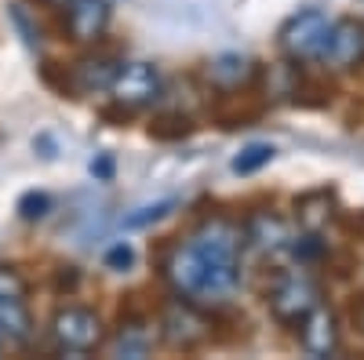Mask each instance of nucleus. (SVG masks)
Segmentation results:
<instances>
[{
  "label": "nucleus",
  "mask_w": 364,
  "mask_h": 360,
  "mask_svg": "<svg viewBox=\"0 0 364 360\" xmlns=\"http://www.w3.org/2000/svg\"><path fill=\"white\" fill-rule=\"evenodd\" d=\"M245 240H252V248H259L266 255H277V251H291L299 236L291 233V226L281 215L259 212L245 222Z\"/></svg>",
  "instance_id": "10"
},
{
  "label": "nucleus",
  "mask_w": 364,
  "mask_h": 360,
  "mask_svg": "<svg viewBox=\"0 0 364 360\" xmlns=\"http://www.w3.org/2000/svg\"><path fill=\"white\" fill-rule=\"evenodd\" d=\"M252 77H255V62L245 55H219L215 62H208V80L219 92H240V87L252 84Z\"/></svg>",
  "instance_id": "11"
},
{
  "label": "nucleus",
  "mask_w": 364,
  "mask_h": 360,
  "mask_svg": "<svg viewBox=\"0 0 364 360\" xmlns=\"http://www.w3.org/2000/svg\"><path fill=\"white\" fill-rule=\"evenodd\" d=\"M51 339L66 353H91L102 342V320L87 306H63L51 317Z\"/></svg>",
  "instance_id": "4"
},
{
  "label": "nucleus",
  "mask_w": 364,
  "mask_h": 360,
  "mask_svg": "<svg viewBox=\"0 0 364 360\" xmlns=\"http://www.w3.org/2000/svg\"><path fill=\"white\" fill-rule=\"evenodd\" d=\"M51 4H58V8H66V4H70V0H51Z\"/></svg>",
  "instance_id": "20"
},
{
  "label": "nucleus",
  "mask_w": 364,
  "mask_h": 360,
  "mask_svg": "<svg viewBox=\"0 0 364 360\" xmlns=\"http://www.w3.org/2000/svg\"><path fill=\"white\" fill-rule=\"evenodd\" d=\"M132 262H135V251H132L128 244H113V248L106 251V266L113 269V273H124V269H132Z\"/></svg>",
  "instance_id": "19"
},
{
  "label": "nucleus",
  "mask_w": 364,
  "mask_h": 360,
  "mask_svg": "<svg viewBox=\"0 0 364 360\" xmlns=\"http://www.w3.org/2000/svg\"><path fill=\"white\" fill-rule=\"evenodd\" d=\"M154 349V327L142 324V320H128L117 327V339H113V356H128V360H139V356H149Z\"/></svg>",
  "instance_id": "13"
},
{
  "label": "nucleus",
  "mask_w": 364,
  "mask_h": 360,
  "mask_svg": "<svg viewBox=\"0 0 364 360\" xmlns=\"http://www.w3.org/2000/svg\"><path fill=\"white\" fill-rule=\"evenodd\" d=\"M357 320H360V327H364V310H360V313H357Z\"/></svg>",
  "instance_id": "21"
},
{
  "label": "nucleus",
  "mask_w": 364,
  "mask_h": 360,
  "mask_svg": "<svg viewBox=\"0 0 364 360\" xmlns=\"http://www.w3.org/2000/svg\"><path fill=\"white\" fill-rule=\"evenodd\" d=\"M109 0H70L66 4V33L77 44H95L109 26Z\"/></svg>",
  "instance_id": "7"
},
{
  "label": "nucleus",
  "mask_w": 364,
  "mask_h": 360,
  "mask_svg": "<svg viewBox=\"0 0 364 360\" xmlns=\"http://www.w3.org/2000/svg\"><path fill=\"white\" fill-rule=\"evenodd\" d=\"M273 153H277V149H273L269 142H252V146H245V149L233 157L230 168H233L237 175H255L259 168H266V164L273 160Z\"/></svg>",
  "instance_id": "15"
},
{
  "label": "nucleus",
  "mask_w": 364,
  "mask_h": 360,
  "mask_svg": "<svg viewBox=\"0 0 364 360\" xmlns=\"http://www.w3.org/2000/svg\"><path fill=\"white\" fill-rule=\"evenodd\" d=\"M0 335L8 342H26L33 335V320L26 313V302H0Z\"/></svg>",
  "instance_id": "14"
},
{
  "label": "nucleus",
  "mask_w": 364,
  "mask_h": 360,
  "mask_svg": "<svg viewBox=\"0 0 364 360\" xmlns=\"http://www.w3.org/2000/svg\"><path fill=\"white\" fill-rule=\"evenodd\" d=\"M120 62H113V58L106 55H95V58H80V62L73 66V87L84 95L91 92H109V80L117 73Z\"/></svg>",
  "instance_id": "12"
},
{
  "label": "nucleus",
  "mask_w": 364,
  "mask_h": 360,
  "mask_svg": "<svg viewBox=\"0 0 364 360\" xmlns=\"http://www.w3.org/2000/svg\"><path fill=\"white\" fill-rule=\"evenodd\" d=\"M331 22L321 8H306V11H295L284 26H281V51L295 62H321V51L328 44L331 33Z\"/></svg>",
  "instance_id": "3"
},
{
  "label": "nucleus",
  "mask_w": 364,
  "mask_h": 360,
  "mask_svg": "<svg viewBox=\"0 0 364 360\" xmlns=\"http://www.w3.org/2000/svg\"><path fill=\"white\" fill-rule=\"evenodd\" d=\"M26 277L15 266H0V302H26Z\"/></svg>",
  "instance_id": "16"
},
{
  "label": "nucleus",
  "mask_w": 364,
  "mask_h": 360,
  "mask_svg": "<svg viewBox=\"0 0 364 360\" xmlns=\"http://www.w3.org/2000/svg\"><path fill=\"white\" fill-rule=\"evenodd\" d=\"M48 207H51V197L48 193H26L22 200H18V212H22V219H44L48 215Z\"/></svg>",
  "instance_id": "18"
},
{
  "label": "nucleus",
  "mask_w": 364,
  "mask_h": 360,
  "mask_svg": "<svg viewBox=\"0 0 364 360\" xmlns=\"http://www.w3.org/2000/svg\"><path fill=\"white\" fill-rule=\"evenodd\" d=\"M0 349H4V335H0Z\"/></svg>",
  "instance_id": "22"
},
{
  "label": "nucleus",
  "mask_w": 364,
  "mask_h": 360,
  "mask_svg": "<svg viewBox=\"0 0 364 360\" xmlns=\"http://www.w3.org/2000/svg\"><path fill=\"white\" fill-rule=\"evenodd\" d=\"M161 332H164V339H168L171 346L190 349V346H197V342L208 339V320H204L190 302H182V298H178V302H171V306L164 310Z\"/></svg>",
  "instance_id": "8"
},
{
  "label": "nucleus",
  "mask_w": 364,
  "mask_h": 360,
  "mask_svg": "<svg viewBox=\"0 0 364 360\" xmlns=\"http://www.w3.org/2000/svg\"><path fill=\"white\" fill-rule=\"evenodd\" d=\"M314 306H321V288L306 269H284L273 277L269 288V313L288 327H299Z\"/></svg>",
  "instance_id": "2"
},
{
  "label": "nucleus",
  "mask_w": 364,
  "mask_h": 360,
  "mask_svg": "<svg viewBox=\"0 0 364 360\" xmlns=\"http://www.w3.org/2000/svg\"><path fill=\"white\" fill-rule=\"evenodd\" d=\"M240 248H245V226L215 215L200 222L186 244L168 251L164 280L186 302H226L240 284Z\"/></svg>",
  "instance_id": "1"
},
{
  "label": "nucleus",
  "mask_w": 364,
  "mask_h": 360,
  "mask_svg": "<svg viewBox=\"0 0 364 360\" xmlns=\"http://www.w3.org/2000/svg\"><path fill=\"white\" fill-rule=\"evenodd\" d=\"M109 95H113L117 106H124V109L149 106L161 95V73L149 62H120L113 80H109Z\"/></svg>",
  "instance_id": "5"
},
{
  "label": "nucleus",
  "mask_w": 364,
  "mask_h": 360,
  "mask_svg": "<svg viewBox=\"0 0 364 360\" xmlns=\"http://www.w3.org/2000/svg\"><path fill=\"white\" fill-rule=\"evenodd\" d=\"M171 207H175L171 197H168V200H157V204H146V207H139L135 215L124 219V226H128V229H142V226H149V222H161V219L171 212Z\"/></svg>",
  "instance_id": "17"
},
{
  "label": "nucleus",
  "mask_w": 364,
  "mask_h": 360,
  "mask_svg": "<svg viewBox=\"0 0 364 360\" xmlns=\"http://www.w3.org/2000/svg\"><path fill=\"white\" fill-rule=\"evenodd\" d=\"M364 62V22L357 18H336L331 22L328 44L321 51L324 70H357Z\"/></svg>",
  "instance_id": "6"
},
{
  "label": "nucleus",
  "mask_w": 364,
  "mask_h": 360,
  "mask_svg": "<svg viewBox=\"0 0 364 360\" xmlns=\"http://www.w3.org/2000/svg\"><path fill=\"white\" fill-rule=\"evenodd\" d=\"M299 342L310 356H331L339 349V320L331 310L314 306L299 324Z\"/></svg>",
  "instance_id": "9"
}]
</instances>
